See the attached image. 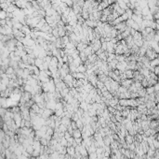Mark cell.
Here are the masks:
<instances>
[{
	"mask_svg": "<svg viewBox=\"0 0 159 159\" xmlns=\"http://www.w3.org/2000/svg\"><path fill=\"white\" fill-rule=\"evenodd\" d=\"M145 56H146L147 58L151 61V60H153V59H154V58H157L158 57V53H155L151 47H149V48H147L146 49V52H145V54H144Z\"/></svg>",
	"mask_w": 159,
	"mask_h": 159,
	"instance_id": "1",
	"label": "cell"
},
{
	"mask_svg": "<svg viewBox=\"0 0 159 159\" xmlns=\"http://www.w3.org/2000/svg\"><path fill=\"white\" fill-rule=\"evenodd\" d=\"M132 83H133V80L132 79H126L120 81V85L123 86V87H125V88H127V89Z\"/></svg>",
	"mask_w": 159,
	"mask_h": 159,
	"instance_id": "2",
	"label": "cell"
},
{
	"mask_svg": "<svg viewBox=\"0 0 159 159\" xmlns=\"http://www.w3.org/2000/svg\"><path fill=\"white\" fill-rule=\"evenodd\" d=\"M86 46H87V44L84 43V42H78L77 45H76V47H75V49L80 53V52H83V51H84V49L86 48Z\"/></svg>",
	"mask_w": 159,
	"mask_h": 159,
	"instance_id": "3",
	"label": "cell"
},
{
	"mask_svg": "<svg viewBox=\"0 0 159 159\" xmlns=\"http://www.w3.org/2000/svg\"><path fill=\"white\" fill-rule=\"evenodd\" d=\"M58 29V33H59V38H62L64 36H66V31L64 29V26H57Z\"/></svg>",
	"mask_w": 159,
	"mask_h": 159,
	"instance_id": "4",
	"label": "cell"
},
{
	"mask_svg": "<svg viewBox=\"0 0 159 159\" xmlns=\"http://www.w3.org/2000/svg\"><path fill=\"white\" fill-rule=\"evenodd\" d=\"M83 53H85V54H86V56H89V55H91V54H93V53H94V52L92 51V49H91V47L87 45V46H86V48L84 49V51H83Z\"/></svg>",
	"mask_w": 159,
	"mask_h": 159,
	"instance_id": "5",
	"label": "cell"
},
{
	"mask_svg": "<svg viewBox=\"0 0 159 159\" xmlns=\"http://www.w3.org/2000/svg\"><path fill=\"white\" fill-rule=\"evenodd\" d=\"M115 3H116V4H117V5H118V6H119L121 9H122V10H124L125 11H126V10L128 9V7L127 6V4H125L122 0H117Z\"/></svg>",
	"mask_w": 159,
	"mask_h": 159,
	"instance_id": "6",
	"label": "cell"
},
{
	"mask_svg": "<svg viewBox=\"0 0 159 159\" xmlns=\"http://www.w3.org/2000/svg\"><path fill=\"white\" fill-rule=\"evenodd\" d=\"M107 55H108V53H107V52L105 51V52L101 53L100 54H99V55H98V59L101 60V61H103V62H106V59H107Z\"/></svg>",
	"mask_w": 159,
	"mask_h": 159,
	"instance_id": "7",
	"label": "cell"
},
{
	"mask_svg": "<svg viewBox=\"0 0 159 159\" xmlns=\"http://www.w3.org/2000/svg\"><path fill=\"white\" fill-rule=\"evenodd\" d=\"M124 73H125L127 79H132V78H133V70L126 69V70L124 71Z\"/></svg>",
	"mask_w": 159,
	"mask_h": 159,
	"instance_id": "8",
	"label": "cell"
},
{
	"mask_svg": "<svg viewBox=\"0 0 159 159\" xmlns=\"http://www.w3.org/2000/svg\"><path fill=\"white\" fill-rule=\"evenodd\" d=\"M86 71V67L83 64L79 65V66L76 67V72H80V73H85Z\"/></svg>",
	"mask_w": 159,
	"mask_h": 159,
	"instance_id": "9",
	"label": "cell"
},
{
	"mask_svg": "<svg viewBox=\"0 0 159 159\" xmlns=\"http://www.w3.org/2000/svg\"><path fill=\"white\" fill-rule=\"evenodd\" d=\"M15 72H14V69H13L11 66H9L7 69H6V71H5V74L8 76V78L10 76V75H12V74H14Z\"/></svg>",
	"mask_w": 159,
	"mask_h": 159,
	"instance_id": "10",
	"label": "cell"
},
{
	"mask_svg": "<svg viewBox=\"0 0 159 159\" xmlns=\"http://www.w3.org/2000/svg\"><path fill=\"white\" fill-rule=\"evenodd\" d=\"M88 16H89V13L86 10H82V12H81V17L86 21V20H88Z\"/></svg>",
	"mask_w": 159,
	"mask_h": 159,
	"instance_id": "11",
	"label": "cell"
},
{
	"mask_svg": "<svg viewBox=\"0 0 159 159\" xmlns=\"http://www.w3.org/2000/svg\"><path fill=\"white\" fill-rule=\"evenodd\" d=\"M158 64H159L158 58H154V59H153V60L150 61V66H152V67L158 66Z\"/></svg>",
	"mask_w": 159,
	"mask_h": 159,
	"instance_id": "12",
	"label": "cell"
},
{
	"mask_svg": "<svg viewBox=\"0 0 159 159\" xmlns=\"http://www.w3.org/2000/svg\"><path fill=\"white\" fill-rule=\"evenodd\" d=\"M43 62H44L43 59H41V58H36V59H35V64H34V66L39 67V66L43 64Z\"/></svg>",
	"mask_w": 159,
	"mask_h": 159,
	"instance_id": "13",
	"label": "cell"
},
{
	"mask_svg": "<svg viewBox=\"0 0 159 159\" xmlns=\"http://www.w3.org/2000/svg\"><path fill=\"white\" fill-rule=\"evenodd\" d=\"M51 36H52L53 38H55V39H58V38H59V33H58V29H57V27H55V28H52Z\"/></svg>",
	"mask_w": 159,
	"mask_h": 159,
	"instance_id": "14",
	"label": "cell"
},
{
	"mask_svg": "<svg viewBox=\"0 0 159 159\" xmlns=\"http://www.w3.org/2000/svg\"><path fill=\"white\" fill-rule=\"evenodd\" d=\"M145 90H146V94H151L154 93V86H148L147 88H145Z\"/></svg>",
	"mask_w": 159,
	"mask_h": 159,
	"instance_id": "15",
	"label": "cell"
},
{
	"mask_svg": "<svg viewBox=\"0 0 159 159\" xmlns=\"http://www.w3.org/2000/svg\"><path fill=\"white\" fill-rule=\"evenodd\" d=\"M115 59L118 61V62H124L125 59H126V56L124 54H121V55H115Z\"/></svg>",
	"mask_w": 159,
	"mask_h": 159,
	"instance_id": "16",
	"label": "cell"
},
{
	"mask_svg": "<svg viewBox=\"0 0 159 159\" xmlns=\"http://www.w3.org/2000/svg\"><path fill=\"white\" fill-rule=\"evenodd\" d=\"M103 87H104V83H103V82H101V81H100V80H97V83H96V88H98V89H100V90H101Z\"/></svg>",
	"mask_w": 159,
	"mask_h": 159,
	"instance_id": "17",
	"label": "cell"
},
{
	"mask_svg": "<svg viewBox=\"0 0 159 159\" xmlns=\"http://www.w3.org/2000/svg\"><path fill=\"white\" fill-rule=\"evenodd\" d=\"M158 71H159V66H154V69H153V72H154L156 76H158V73H159Z\"/></svg>",
	"mask_w": 159,
	"mask_h": 159,
	"instance_id": "18",
	"label": "cell"
},
{
	"mask_svg": "<svg viewBox=\"0 0 159 159\" xmlns=\"http://www.w3.org/2000/svg\"><path fill=\"white\" fill-rule=\"evenodd\" d=\"M6 25V19H1L0 20V26H5Z\"/></svg>",
	"mask_w": 159,
	"mask_h": 159,
	"instance_id": "19",
	"label": "cell"
},
{
	"mask_svg": "<svg viewBox=\"0 0 159 159\" xmlns=\"http://www.w3.org/2000/svg\"><path fill=\"white\" fill-rule=\"evenodd\" d=\"M135 32H136V30L132 29V28H130V31H129V35H130V36H133V35L135 34Z\"/></svg>",
	"mask_w": 159,
	"mask_h": 159,
	"instance_id": "20",
	"label": "cell"
},
{
	"mask_svg": "<svg viewBox=\"0 0 159 159\" xmlns=\"http://www.w3.org/2000/svg\"><path fill=\"white\" fill-rule=\"evenodd\" d=\"M74 137L75 138H77V137H80V133H79V131H74Z\"/></svg>",
	"mask_w": 159,
	"mask_h": 159,
	"instance_id": "21",
	"label": "cell"
},
{
	"mask_svg": "<svg viewBox=\"0 0 159 159\" xmlns=\"http://www.w3.org/2000/svg\"><path fill=\"white\" fill-rule=\"evenodd\" d=\"M122 1L124 2V3H125V4H127V5L129 3V1H128V0H122Z\"/></svg>",
	"mask_w": 159,
	"mask_h": 159,
	"instance_id": "22",
	"label": "cell"
},
{
	"mask_svg": "<svg viewBox=\"0 0 159 159\" xmlns=\"http://www.w3.org/2000/svg\"><path fill=\"white\" fill-rule=\"evenodd\" d=\"M2 64H3V61H2V59L0 58V66H2Z\"/></svg>",
	"mask_w": 159,
	"mask_h": 159,
	"instance_id": "23",
	"label": "cell"
},
{
	"mask_svg": "<svg viewBox=\"0 0 159 159\" xmlns=\"http://www.w3.org/2000/svg\"><path fill=\"white\" fill-rule=\"evenodd\" d=\"M116 1H117V0H113V2H114V3H115Z\"/></svg>",
	"mask_w": 159,
	"mask_h": 159,
	"instance_id": "24",
	"label": "cell"
}]
</instances>
